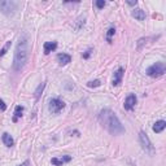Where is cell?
<instances>
[{"label":"cell","mask_w":166,"mask_h":166,"mask_svg":"<svg viewBox=\"0 0 166 166\" xmlns=\"http://www.w3.org/2000/svg\"><path fill=\"white\" fill-rule=\"evenodd\" d=\"M11 46H12V42H11V40H8V42H7V44H5L4 47H3V49H1V51H0V57H3V56H4L5 53L8 52V49L11 48Z\"/></svg>","instance_id":"cell-17"},{"label":"cell","mask_w":166,"mask_h":166,"mask_svg":"<svg viewBox=\"0 0 166 166\" xmlns=\"http://www.w3.org/2000/svg\"><path fill=\"white\" fill-rule=\"evenodd\" d=\"M131 16H133L134 18H136V20L139 21H144L145 20V12L143 11V9L140 8H135L133 12H131Z\"/></svg>","instance_id":"cell-11"},{"label":"cell","mask_w":166,"mask_h":166,"mask_svg":"<svg viewBox=\"0 0 166 166\" xmlns=\"http://www.w3.org/2000/svg\"><path fill=\"white\" fill-rule=\"evenodd\" d=\"M123 74H125V69L123 68H118L114 73V77H113V86H118L121 82H122V78H123Z\"/></svg>","instance_id":"cell-8"},{"label":"cell","mask_w":166,"mask_h":166,"mask_svg":"<svg viewBox=\"0 0 166 166\" xmlns=\"http://www.w3.org/2000/svg\"><path fill=\"white\" fill-rule=\"evenodd\" d=\"M99 121L101 126L112 135H121L125 133V127L122 126L121 121L110 109H103L99 114Z\"/></svg>","instance_id":"cell-2"},{"label":"cell","mask_w":166,"mask_h":166,"mask_svg":"<svg viewBox=\"0 0 166 166\" xmlns=\"http://www.w3.org/2000/svg\"><path fill=\"white\" fill-rule=\"evenodd\" d=\"M18 8V3L13 0H0V12L7 17H11L16 13Z\"/></svg>","instance_id":"cell-3"},{"label":"cell","mask_w":166,"mask_h":166,"mask_svg":"<svg viewBox=\"0 0 166 166\" xmlns=\"http://www.w3.org/2000/svg\"><path fill=\"white\" fill-rule=\"evenodd\" d=\"M65 108V103L60 99H51L48 104V110L52 114H58Z\"/></svg>","instance_id":"cell-6"},{"label":"cell","mask_w":166,"mask_h":166,"mask_svg":"<svg viewBox=\"0 0 166 166\" xmlns=\"http://www.w3.org/2000/svg\"><path fill=\"white\" fill-rule=\"evenodd\" d=\"M95 5H96V7H98L99 9H101V8L105 7V1H104V0H98V1H95Z\"/></svg>","instance_id":"cell-21"},{"label":"cell","mask_w":166,"mask_h":166,"mask_svg":"<svg viewBox=\"0 0 166 166\" xmlns=\"http://www.w3.org/2000/svg\"><path fill=\"white\" fill-rule=\"evenodd\" d=\"M1 140H3V143H4L5 145L8 147V148H11V147H13V145H14V140H13V138L9 135L8 133H4V134H3Z\"/></svg>","instance_id":"cell-13"},{"label":"cell","mask_w":166,"mask_h":166,"mask_svg":"<svg viewBox=\"0 0 166 166\" xmlns=\"http://www.w3.org/2000/svg\"><path fill=\"white\" fill-rule=\"evenodd\" d=\"M18 166H30V161H29V160H26V161H24L22 164L18 165Z\"/></svg>","instance_id":"cell-24"},{"label":"cell","mask_w":166,"mask_h":166,"mask_svg":"<svg viewBox=\"0 0 166 166\" xmlns=\"http://www.w3.org/2000/svg\"><path fill=\"white\" fill-rule=\"evenodd\" d=\"M71 161V156H62L61 158H57V157H53L51 160V164L55 165V166H61L66 162H70Z\"/></svg>","instance_id":"cell-9"},{"label":"cell","mask_w":166,"mask_h":166,"mask_svg":"<svg viewBox=\"0 0 166 166\" xmlns=\"http://www.w3.org/2000/svg\"><path fill=\"white\" fill-rule=\"evenodd\" d=\"M91 52H92V51H91V49H88V51H87V52L83 55V58H88L90 55H91Z\"/></svg>","instance_id":"cell-23"},{"label":"cell","mask_w":166,"mask_h":166,"mask_svg":"<svg viewBox=\"0 0 166 166\" xmlns=\"http://www.w3.org/2000/svg\"><path fill=\"white\" fill-rule=\"evenodd\" d=\"M138 99L135 96V93H130V95H127L126 100H125V104H123V108L126 109V110H133L134 108H135V104H136Z\"/></svg>","instance_id":"cell-7"},{"label":"cell","mask_w":166,"mask_h":166,"mask_svg":"<svg viewBox=\"0 0 166 166\" xmlns=\"http://www.w3.org/2000/svg\"><path fill=\"white\" fill-rule=\"evenodd\" d=\"M126 3H127L128 5H131V7H134V5H136V4H138L136 0H135V1H126Z\"/></svg>","instance_id":"cell-25"},{"label":"cell","mask_w":166,"mask_h":166,"mask_svg":"<svg viewBox=\"0 0 166 166\" xmlns=\"http://www.w3.org/2000/svg\"><path fill=\"white\" fill-rule=\"evenodd\" d=\"M30 56V36L27 33H22L18 38L17 46L14 51L13 69L16 71H20L26 66Z\"/></svg>","instance_id":"cell-1"},{"label":"cell","mask_w":166,"mask_h":166,"mask_svg":"<svg viewBox=\"0 0 166 166\" xmlns=\"http://www.w3.org/2000/svg\"><path fill=\"white\" fill-rule=\"evenodd\" d=\"M82 26H84V18H78L77 20V24H76V30L78 31V30H81L82 29Z\"/></svg>","instance_id":"cell-19"},{"label":"cell","mask_w":166,"mask_h":166,"mask_svg":"<svg viewBox=\"0 0 166 166\" xmlns=\"http://www.w3.org/2000/svg\"><path fill=\"white\" fill-rule=\"evenodd\" d=\"M7 109V105H5V103L3 101V100H0V110H5Z\"/></svg>","instance_id":"cell-22"},{"label":"cell","mask_w":166,"mask_h":166,"mask_svg":"<svg viewBox=\"0 0 166 166\" xmlns=\"http://www.w3.org/2000/svg\"><path fill=\"white\" fill-rule=\"evenodd\" d=\"M166 71V66L164 62H156V64L151 65L148 69H147V76H149L151 78H158L161 76H164Z\"/></svg>","instance_id":"cell-4"},{"label":"cell","mask_w":166,"mask_h":166,"mask_svg":"<svg viewBox=\"0 0 166 166\" xmlns=\"http://www.w3.org/2000/svg\"><path fill=\"white\" fill-rule=\"evenodd\" d=\"M139 143H140V145H142V148L148 153V155H151V156L155 155V147L152 145L148 135H147L144 131H140V134H139Z\"/></svg>","instance_id":"cell-5"},{"label":"cell","mask_w":166,"mask_h":166,"mask_svg":"<svg viewBox=\"0 0 166 166\" xmlns=\"http://www.w3.org/2000/svg\"><path fill=\"white\" fill-rule=\"evenodd\" d=\"M22 113H24V106L21 105H17L14 109V117H13V122H17V120L20 117H22Z\"/></svg>","instance_id":"cell-15"},{"label":"cell","mask_w":166,"mask_h":166,"mask_svg":"<svg viewBox=\"0 0 166 166\" xmlns=\"http://www.w3.org/2000/svg\"><path fill=\"white\" fill-rule=\"evenodd\" d=\"M165 127H166V122L161 120V121H157L155 125H153L152 130L155 131L156 134H160V133H162V131L165 130Z\"/></svg>","instance_id":"cell-12"},{"label":"cell","mask_w":166,"mask_h":166,"mask_svg":"<svg viewBox=\"0 0 166 166\" xmlns=\"http://www.w3.org/2000/svg\"><path fill=\"white\" fill-rule=\"evenodd\" d=\"M44 87H46V83H40L39 86H38V88H36L35 92H34V95H35V99H39V98H40V95H42V92H43V90H44Z\"/></svg>","instance_id":"cell-16"},{"label":"cell","mask_w":166,"mask_h":166,"mask_svg":"<svg viewBox=\"0 0 166 166\" xmlns=\"http://www.w3.org/2000/svg\"><path fill=\"white\" fill-rule=\"evenodd\" d=\"M57 48V43L56 42H46L44 43V53L46 55H49L52 51Z\"/></svg>","instance_id":"cell-14"},{"label":"cell","mask_w":166,"mask_h":166,"mask_svg":"<svg viewBox=\"0 0 166 166\" xmlns=\"http://www.w3.org/2000/svg\"><path fill=\"white\" fill-rule=\"evenodd\" d=\"M114 33H115L114 27H110V29L108 30V33H106V40H108L109 43H112V36L114 35Z\"/></svg>","instance_id":"cell-18"},{"label":"cell","mask_w":166,"mask_h":166,"mask_svg":"<svg viewBox=\"0 0 166 166\" xmlns=\"http://www.w3.org/2000/svg\"><path fill=\"white\" fill-rule=\"evenodd\" d=\"M100 81L99 79H95V81H91V82L87 83V87H90V88H92V87H99L100 86Z\"/></svg>","instance_id":"cell-20"},{"label":"cell","mask_w":166,"mask_h":166,"mask_svg":"<svg viewBox=\"0 0 166 166\" xmlns=\"http://www.w3.org/2000/svg\"><path fill=\"white\" fill-rule=\"evenodd\" d=\"M57 61L60 65H68L69 62H71V56L68 55V53H58Z\"/></svg>","instance_id":"cell-10"}]
</instances>
